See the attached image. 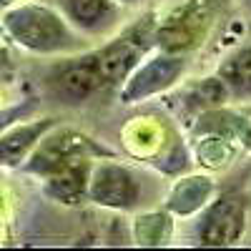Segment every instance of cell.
Returning <instances> with one entry per match:
<instances>
[{
  "label": "cell",
  "mask_w": 251,
  "mask_h": 251,
  "mask_svg": "<svg viewBox=\"0 0 251 251\" xmlns=\"http://www.w3.org/2000/svg\"><path fill=\"white\" fill-rule=\"evenodd\" d=\"M0 28L10 43L33 55H66L86 48V40L75 33L66 15L33 0L5 8L0 13Z\"/></svg>",
  "instance_id": "obj_1"
},
{
  "label": "cell",
  "mask_w": 251,
  "mask_h": 251,
  "mask_svg": "<svg viewBox=\"0 0 251 251\" xmlns=\"http://www.w3.org/2000/svg\"><path fill=\"white\" fill-rule=\"evenodd\" d=\"M156 25H158V18L149 13L131 28H126L118 38H113L111 43L93 50L106 86L123 83L126 75L156 48Z\"/></svg>",
  "instance_id": "obj_2"
},
{
  "label": "cell",
  "mask_w": 251,
  "mask_h": 251,
  "mask_svg": "<svg viewBox=\"0 0 251 251\" xmlns=\"http://www.w3.org/2000/svg\"><path fill=\"white\" fill-rule=\"evenodd\" d=\"M216 18V0H183L156 25V48L166 53L194 50L211 30Z\"/></svg>",
  "instance_id": "obj_3"
},
{
  "label": "cell",
  "mask_w": 251,
  "mask_h": 251,
  "mask_svg": "<svg viewBox=\"0 0 251 251\" xmlns=\"http://www.w3.org/2000/svg\"><path fill=\"white\" fill-rule=\"evenodd\" d=\"M98 156H108V153L103 151L96 141L83 136L80 131L53 126V128L38 141V146L30 151V156L23 161L20 171L28 174V176L46 178L48 174H53L55 169H60V166H66L71 161L98 158Z\"/></svg>",
  "instance_id": "obj_4"
},
{
  "label": "cell",
  "mask_w": 251,
  "mask_h": 251,
  "mask_svg": "<svg viewBox=\"0 0 251 251\" xmlns=\"http://www.w3.org/2000/svg\"><path fill=\"white\" fill-rule=\"evenodd\" d=\"M186 71V58L178 53H166L151 50L138 66L126 75V80L121 83L118 98L123 106H133L146 98H153L163 91H169L176 86V80H181Z\"/></svg>",
  "instance_id": "obj_5"
},
{
  "label": "cell",
  "mask_w": 251,
  "mask_h": 251,
  "mask_svg": "<svg viewBox=\"0 0 251 251\" xmlns=\"http://www.w3.org/2000/svg\"><path fill=\"white\" fill-rule=\"evenodd\" d=\"M141 199V183L136 174L118 161L96 158L88 178V201L113 211H128Z\"/></svg>",
  "instance_id": "obj_6"
},
{
  "label": "cell",
  "mask_w": 251,
  "mask_h": 251,
  "mask_svg": "<svg viewBox=\"0 0 251 251\" xmlns=\"http://www.w3.org/2000/svg\"><path fill=\"white\" fill-rule=\"evenodd\" d=\"M246 228V201L239 194H221L206 203L196 226L199 246H234Z\"/></svg>",
  "instance_id": "obj_7"
},
{
  "label": "cell",
  "mask_w": 251,
  "mask_h": 251,
  "mask_svg": "<svg viewBox=\"0 0 251 251\" xmlns=\"http://www.w3.org/2000/svg\"><path fill=\"white\" fill-rule=\"evenodd\" d=\"M48 86L63 103H86L93 93H98L106 80L100 75L96 53H73V58H66L53 66L48 73Z\"/></svg>",
  "instance_id": "obj_8"
},
{
  "label": "cell",
  "mask_w": 251,
  "mask_h": 251,
  "mask_svg": "<svg viewBox=\"0 0 251 251\" xmlns=\"http://www.w3.org/2000/svg\"><path fill=\"white\" fill-rule=\"evenodd\" d=\"M53 126H58V118H25L0 133V169H20L23 161L30 156V151L38 146Z\"/></svg>",
  "instance_id": "obj_9"
},
{
  "label": "cell",
  "mask_w": 251,
  "mask_h": 251,
  "mask_svg": "<svg viewBox=\"0 0 251 251\" xmlns=\"http://www.w3.org/2000/svg\"><path fill=\"white\" fill-rule=\"evenodd\" d=\"M96 158H78L55 169L43 178V194L63 206H78L88 201V178Z\"/></svg>",
  "instance_id": "obj_10"
},
{
  "label": "cell",
  "mask_w": 251,
  "mask_h": 251,
  "mask_svg": "<svg viewBox=\"0 0 251 251\" xmlns=\"http://www.w3.org/2000/svg\"><path fill=\"white\" fill-rule=\"evenodd\" d=\"M216 194V181L206 174H186L174 181L166 196V211L174 216H194L203 211Z\"/></svg>",
  "instance_id": "obj_11"
},
{
  "label": "cell",
  "mask_w": 251,
  "mask_h": 251,
  "mask_svg": "<svg viewBox=\"0 0 251 251\" xmlns=\"http://www.w3.org/2000/svg\"><path fill=\"white\" fill-rule=\"evenodd\" d=\"M63 15L75 30L103 33L118 18L116 0H63Z\"/></svg>",
  "instance_id": "obj_12"
},
{
  "label": "cell",
  "mask_w": 251,
  "mask_h": 251,
  "mask_svg": "<svg viewBox=\"0 0 251 251\" xmlns=\"http://www.w3.org/2000/svg\"><path fill=\"white\" fill-rule=\"evenodd\" d=\"M174 236V214L163 211H146L133 219V241L143 249L166 246Z\"/></svg>",
  "instance_id": "obj_13"
},
{
  "label": "cell",
  "mask_w": 251,
  "mask_h": 251,
  "mask_svg": "<svg viewBox=\"0 0 251 251\" xmlns=\"http://www.w3.org/2000/svg\"><path fill=\"white\" fill-rule=\"evenodd\" d=\"M219 78L234 98H251V46L226 58L219 68Z\"/></svg>",
  "instance_id": "obj_14"
},
{
  "label": "cell",
  "mask_w": 251,
  "mask_h": 251,
  "mask_svg": "<svg viewBox=\"0 0 251 251\" xmlns=\"http://www.w3.org/2000/svg\"><path fill=\"white\" fill-rule=\"evenodd\" d=\"M196 149L194 156L203 169H224L234 158V141L221 133H196Z\"/></svg>",
  "instance_id": "obj_15"
},
{
  "label": "cell",
  "mask_w": 251,
  "mask_h": 251,
  "mask_svg": "<svg viewBox=\"0 0 251 251\" xmlns=\"http://www.w3.org/2000/svg\"><path fill=\"white\" fill-rule=\"evenodd\" d=\"M40 108V98L38 96H30V98H23V100H15L10 106L0 108V133L10 126L25 121V118H33V113Z\"/></svg>",
  "instance_id": "obj_16"
},
{
  "label": "cell",
  "mask_w": 251,
  "mask_h": 251,
  "mask_svg": "<svg viewBox=\"0 0 251 251\" xmlns=\"http://www.w3.org/2000/svg\"><path fill=\"white\" fill-rule=\"evenodd\" d=\"M10 68V55H8V48L0 43V75H5Z\"/></svg>",
  "instance_id": "obj_17"
},
{
  "label": "cell",
  "mask_w": 251,
  "mask_h": 251,
  "mask_svg": "<svg viewBox=\"0 0 251 251\" xmlns=\"http://www.w3.org/2000/svg\"><path fill=\"white\" fill-rule=\"evenodd\" d=\"M15 3H23V0H0V13H3L5 8H10V5H15Z\"/></svg>",
  "instance_id": "obj_18"
},
{
  "label": "cell",
  "mask_w": 251,
  "mask_h": 251,
  "mask_svg": "<svg viewBox=\"0 0 251 251\" xmlns=\"http://www.w3.org/2000/svg\"><path fill=\"white\" fill-rule=\"evenodd\" d=\"M118 5H136V3H141V0H116Z\"/></svg>",
  "instance_id": "obj_19"
},
{
  "label": "cell",
  "mask_w": 251,
  "mask_h": 251,
  "mask_svg": "<svg viewBox=\"0 0 251 251\" xmlns=\"http://www.w3.org/2000/svg\"><path fill=\"white\" fill-rule=\"evenodd\" d=\"M0 43H3V28H0Z\"/></svg>",
  "instance_id": "obj_20"
},
{
  "label": "cell",
  "mask_w": 251,
  "mask_h": 251,
  "mask_svg": "<svg viewBox=\"0 0 251 251\" xmlns=\"http://www.w3.org/2000/svg\"><path fill=\"white\" fill-rule=\"evenodd\" d=\"M249 8H251V0H249Z\"/></svg>",
  "instance_id": "obj_21"
}]
</instances>
